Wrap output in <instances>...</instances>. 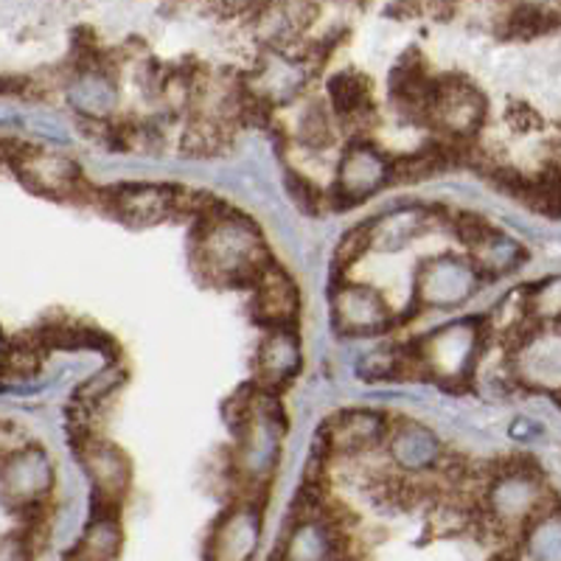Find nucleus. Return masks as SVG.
<instances>
[{
	"mask_svg": "<svg viewBox=\"0 0 561 561\" xmlns=\"http://www.w3.org/2000/svg\"><path fill=\"white\" fill-rule=\"evenodd\" d=\"M192 262L203 280L214 287H253L255 278L273 264L262 228L239 208L214 203L194 222Z\"/></svg>",
	"mask_w": 561,
	"mask_h": 561,
	"instance_id": "1",
	"label": "nucleus"
},
{
	"mask_svg": "<svg viewBox=\"0 0 561 561\" xmlns=\"http://www.w3.org/2000/svg\"><path fill=\"white\" fill-rule=\"evenodd\" d=\"M553 511H559L553 491L528 460H505L480 491V514L500 534L525 536Z\"/></svg>",
	"mask_w": 561,
	"mask_h": 561,
	"instance_id": "2",
	"label": "nucleus"
},
{
	"mask_svg": "<svg viewBox=\"0 0 561 561\" xmlns=\"http://www.w3.org/2000/svg\"><path fill=\"white\" fill-rule=\"evenodd\" d=\"M419 379L460 390L472 382L485 354V323L480 318H460L438 325L410 343Z\"/></svg>",
	"mask_w": 561,
	"mask_h": 561,
	"instance_id": "3",
	"label": "nucleus"
},
{
	"mask_svg": "<svg viewBox=\"0 0 561 561\" xmlns=\"http://www.w3.org/2000/svg\"><path fill=\"white\" fill-rule=\"evenodd\" d=\"M284 430L287 419L280 410L275 393H267L253 385V402L248 415L233 433H237V449H233V474L239 483L250 491L264 489L273 480L284 447Z\"/></svg>",
	"mask_w": 561,
	"mask_h": 561,
	"instance_id": "4",
	"label": "nucleus"
},
{
	"mask_svg": "<svg viewBox=\"0 0 561 561\" xmlns=\"http://www.w3.org/2000/svg\"><path fill=\"white\" fill-rule=\"evenodd\" d=\"M7 163L28 192L43 194L48 199H96L102 188H90L79 163L57 149L39 144H12L7 140Z\"/></svg>",
	"mask_w": 561,
	"mask_h": 561,
	"instance_id": "5",
	"label": "nucleus"
},
{
	"mask_svg": "<svg viewBox=\"0 0 561 561\" xmlns=\"http://www.w3.org/2000/svg\"><path fill=\"white\" fill-rule=\"evenodd\" d=\"M514 385L561 399V323H534L508 343Z\"/></svg>",
	"mask_w": 561,
	"mask_h": 561,
	"instance_id": "6",
	"label": "nucleus"
},
{
	"mask_svg": "<svg viewBox=\"0 0 561 561\" xmlns=\"http://www.w3.org/2000/svg\"><path fill=\"white\" fill-rule=\"evenodd\" d=\"M483 275L474 267L472 259L455 253H440L427 259L415 273L413 300L421 309H447L463 307L483 287Z\"/></svg>",
	"mask_w": 561,
	"mask_h": 561,
	"instance_id": "7",
	"label": "nucleus"
},
{
	"mask_svg": "<svg viewBox=\"0 0 561 561\" xmlns=\"http://www.w3.org/2000/svg\"><path fill=\"white\" fill-rule=\"evenodd\" d=\"M393 163L377 144L365 138H354L343 149L334 174V188L329 194L334 210H348L354 205L365 203L385 185L393 183Z\"/></svg>",
	"mask_w": 561,
	"mask_h": 561,
	"instance_id": "8",
	"label": "nucleus"
},
{
	"mask_svg": "<svg viewBox=\"0 0 561 561\" xmlns=\"http://www.w3.org/2000/svg\"><path fill=\"white\" fill-rule=\"evenodd\" d=\"M183 192V185L174 183H115L99 192V203L127 228H152L180 219Z\"/></svg>",
	"mask_w": 561,
	"mask_h": 561,
	"instance_id": "9",
	"label": "nucleus"
},
{
	"mask_svg": "<svg viewBox=\"0 0 561 561\" xmlns=\"http://www.w3.org/2000/svg\"><path fill=\"white\" fill-rule=\"evenodd\" d=\"M390 421L382 410L374 408H348L334 413L325 421L318 433V447H312V455L320 458H357L368 455L377 447L388 444Z\"/></svg>",
	"mask_w": 561,
	"mask_h": 561,
	"instance_id": "10",
	"label": "nucleus"
},
{
	"mask_svg": "<svg viewBox=\"0 0 561 561\" xmlns=\"http://www.w3.org/2000/svg\"><path fill=\"white\" fill-rule=\"evenodd\" d=\"M264 536V503L253 494L219 514L205 542V561H253Z\"/></svg>",
	"mask_w": 561,
	"mask_h": 561,
	"instance_id": "11",
	"label": "nucleus"
},
{
	"mask_svg": "<svg viewBox=\"0 0 561 561\" xmlns=\"http://www.w3.org/2000/svg\"><path fill=\"white\" fill-rule=\"evenodd\" d=\"M70 447L90 480V505L122 508V500L127 497L129 483H133V463H129L127 453L99 435L73 440Z\"/></svg>",
	"mask_w": 561,
	"mask_h": 561,
	"instance_id": "12",
	"label": "nucleus"
},
{
	"mask_svg": "<svg viewBox=\"0 0 561 561\" xmlns=\"http://www.w3.org/2000/svg\"><path fill=\"white\" fill-rule=\"evenodd\" d=\"M54 463L51 455L37 444L18 449L12 455H3L0 463V494L3 503L12 511L23 514L28 508L45 505L54 489Z\"/></svg>",
	"mask_w": 561,
	"mask_h": 561,
	"instance_id": "13",
	"label": "nucleus"
},
{
	"mask_svg": "<svg viewBox=\"0 0 561 561\" xmlns=\"http://www.w3.org/2000/svg\"><path fill=\"white\" fill-rule=\"evenodd\" d=\"M485 122V99L474 84L460 77L438 79L435 102L430 110V127L444 138L474 140Z\"/></svg>",
	"mask_w": 561,
	"mask_h": 561,
	"instance_id": "14",
	"label": "nucleus"
},
{
	"mask_svg": "<svg viewBox=\"0 0 561 561\" xmlns=\"http://www.w3.org/2000/svg\"><path fill=\"white\" fill-rule=\"evenodd\" d=\"M332 323L343 337H377L388 332L393 314L379 289L340 280L332 293Z\"/></svg>",
	"mask_w": 561,
	"mask_h": 561,
	"instance_id": "15",
	"label": "nucleus"
},
{
	"mask_svg": "<svg viewBox=\"0 0 561 561\" xmlns=\"http://www.w3.org/2000/svg\"><path fill=\"white\" fill-rule=\"evenodd\" d=\"M300 312V293L293 275L278 264H270L250 287V314L264 329H293Z\"/></svg>",
	"mask_w": 561,
	"mask_h": 561,
	"instance_id": "16",
	"label": "nucleus"
},
{
	"mask_svg": "<svg viewBox=\"0 0 561 561\" xmlns=\"http://www.w3.org/2000/svg\"><path fill=\"white\" fill-rule=\"evenodd\" d=\"M255 382L267 393H278L298 377L304 351L295 329H270L255 348Z\"/></svg>",
	"mask_w": 561,
	"mask_h": 561,
	"instance_id": "17",
	"label": "nucleus"
},
{
	"mask_svg": "<svg viewBox=\"0 0 561 561\" xmlns=\"http://www.w3.org/2000/svg\"><path fill=\"white\" fill-rule=\"evenodd\" d=\"M388 455L396 469L410 474V478H424L427 472H435L440 460L447 458L438 435L419 421H399L390 430Z\"/></svg>",
	"mask_w": 561,
	"mask_h": 561,
	"instance_id": "18",
	"label": "nucleus"
},
{
	"mask_svg": "<svg viewBox=\"0 0 561 561\" xmlns=\"http://www.w3.org/2000/svg\"><path fill=\"white\" fill-rule=\"evenodd\" d=\"M278 561H340V528L320 511L300 514L287 530Z\"/></svg>",
	"mask_w": 561,
	"mask_h": 561,
	"instance_id": "19",
	"label": "nucleus"
},
{
	"mask_svg": "<svg viewBox=\"0 0 561 561\" xmlns=\"http://www.w3.org/2000/svg\"><path fill=\"white\" fill-rule=\"evenodd\" d=\"M435 222H438V214L427 205L393 208L370 222V244L379 253H402L415 239L424 237Z\"/></svg>",
	"mask_w": 561,
	"mask_h": 561,
	"instance_id": "20",
	"label": "nucleus"
},
{
	"mask_svg": "<svg viewBox=\"0 0 561 561\" xmlns=\"http://www.w3.org/2000/svg\"><path fill=\"white\" fill-rule=\"evenodd\" d=\"M124 548V530L118 508L90 505V519L65 561H118Z\"/></svg>",
	"mask_w": 561,
	"mask_h": 561,
	"instance_id": "21",
	"label": "nucleus"
},
{
	"mask_svg": "<svg viewBox=\"0 0 561 561\" xmlns=\"http://www.w3.org/2000/svg\"><path fill=\"white\" fill-rule=\"evenodd\" d=\"M329 107L334 113V122L351 129H363V124L374 118V90H370L368 77L357 70H340L337 77L329 79Z\"/></svg>",
	"mask_w": 561,
	"mask_h": 561,
	"instance_id": "22",
	"label": "nucleus"
},
{
	"mask_svg": "<svg viewBox=\"0 0 561 561\" xmlns=\"http://www.w3.org/2000/svg\"><path fill=\"white\" fill-rule=\"evenodd\" d=\"M469 259L483 278H505L517 273L528 259V250L497 228H489L474 244H469Z\"/></svg>",
	"mask_w": 561,
	"mask_h": 561,
	"instance_id": "23",
	"label": "nucleus"
},
{
	"mask_svg": "<svg viewBox=\"0 0 561 561\" xmlns=\"http://www.w3.org/2000/svg\"><path fill=\"white\" fill-rule=\"evenodd\" d=\"M68 99L82 118H110L115 107V88L107 70L77 73L68 90Z\"/></svg>",
	"mask_w": 561,
	"mask_h": 561,
	"instance_id": "24",
	"label": "nucleus"
},
{
	"mask_svg": "<svg viewBox=\"0 0 561 561\" xmlns=\"http://www.w3.org/2000/svg\"><path fill=\"white\" fill-rule=\"evenodd\" d=\"M559 26V14H553L545 7H534V3H523L511 12L508 23H505V37L511 39H534L542 34L553 32Z\"/></svg>",
	"mask_w": 561,
	"mask_h": 561,
	"instance_id": "25",
	"label": "nucleus"
},
{
	"mask_svg": "<svg viewBox=\"0 0 561 561\" xmlns=\"http://www.w3.org/2000/svg\"><path fill=\"white\" fill-rule=\"evenodd\" d=\"M530 314L536 323H561V275H550L530 287Z\"/></svg>",
	"mask_w": 561,
	"mask_h": 561,
	"instance_id": "26",
	"label": "nucleus"
},
{
	"mask_svg": "<svg viewBox=\"0 0 561 561\" xmlns=\"http://www.w3.org/2000/svg\"><path fill=\"white\" fill-rule=\"evenodd\" d=\"M332 118L334 113H329L325 107H309L307 113L300 115L298 124V144L309 149H325L332 147L334 129H332Z\"/></svg>",
	"mask_w": 561,
	"mask_h": 561,
	"instance_id": "27",
	"label": "nucleus"
},
{
	"mask_svg": "<svg viewBox=\"0 0 561 561\" xmlns=\"http://www.w3.org/2000/svg\"><path fill=\"white\" fill-rule=\"evenodd\" d=\"M368 250H374V244H370V222L351 228L337 242V250H334V270H337V273H345V270L354 267Z\"/></svg>",
	"mask_w": 561,
	"mask_h": 561,
	"instance_id": "28",
	"label": "nucleus"
},
{
	"mask_svg": "<svg viewBox=\"0 0 561 561\" xmlns=\"http://www.w3.org/2000/svg\"><path fill=\"white\" fill-rule=\"evenodd\" d=\"M284 185H287L289 199H293L295 208H298L300 214H318L320 205L329 199V194L320 192L318 183H314L312 178H307V174L300 172L284 174Z\"/></svg>",
	"mask_w": 561,
	"mask_h": 561,
	"instance_id": "29",
	"label": "nucleus"
},
{
	"mask_svg": "<svg viewBox=\"0 0 561 561\" xmlns=\"http://www.w3.org/2000/svg\"><path fill=\"white\" fill-rule=\"evenodd\" d=\"M34 550H37V545L23 530H12V534L3 536L0 561H34Z\"/></svg>",
	"mask_w": 561,
	"mask_h": 561,
	"instance_id": "30",
	"label": "nucleus"
},
{
	"mask_svg": "<svg viewBox=\"0 0 561 561\" xmlns=\"http://www.w3.org/2000/svg\"><path fill=\"white\" fill-rule=\"evenodd\" d=\"M511 438L523 440V444H534L542 438V424H536L534 419H517L511 424Z\"/></svg>",
	"mask_w": 561,
	"mask_h": 561,
	"instance_id": "31",
	"label": "nucleus"
},
{
	"mask_svg": "<svg viewBox=\"0 0 561 561\" xmlns=\"http://www.w3.org/2000/svg\"><path fill=\"white\" fill-rule=\"evenodd\" d=\"M340 561H343V559H340Z\"/></svg>",
	"mask_w": 561,
	"mask_h": 561,
	"instance_id": "32",
	"label": "nucleus"
}]
</instances>
